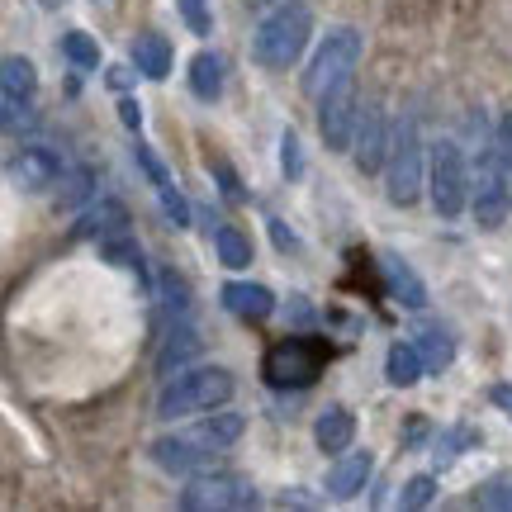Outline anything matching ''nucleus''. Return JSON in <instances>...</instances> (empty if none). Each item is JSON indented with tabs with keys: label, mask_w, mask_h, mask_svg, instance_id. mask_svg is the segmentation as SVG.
I'll list each match as a JSON object with an SVG mask.
<instances>
[{
	"label": "nucleus",
	"mask_w": 512,
	"mask_h": 512,
	"mask_svg": "<svg viewBox=\"0 0 512 512\" xmlns=\"http://www.w3.org/2000/svg\"><path fill=\"white\" fill-rule=\"evenodd\" d=\"M200 356V332L190 328V323H171V332L162 337V347H157V375H176L185 370V361H195Z\"/></svg>",
	"instance_id": "nucleus-17"
},
{
	"label": "nucleus",
	"mask_w": 512,
	"mask_h": 512,
	"mask_svg": "<svg viewBox=\"0 0 512 512\" xmlns=\"http://www.w3.org/2000/svg\"><path fill=\"white\" fill-rule=\"evenodd\" d=\"M351 441H356V413H351L347 403L318 408V418H313V446L323 456H342V451H351Z\"/></svg>",
	"instance_id": "nucleus-13"
},
{
	"label": "nucleus",
	"mask_w": 512,
	"mask_h": 512,
	"mask_svg": "<svg viewBox=\"0 0 512 512\" xmlns=\"http://www.w3.org/2000/svg\"><path fill=\"white\" fill-rule=\"evenodd\" d=\"M389 138H394V133H384V110L380 105H366L361 119H356V138H351V152H356V171H361V176L384 171V162H389Z\"/></svg>",
	"instance_id": "nucleus-12"
},
{
	"label": "nucleus",
	"mask_w": 512,
	"mask_h": 512,
	"mask_svg": "<svg viewBox=\"0 0 512 512\" xmlns=\"http://www.w3.org/2000/svg\"><path fill=\"white\" fill-rule=\"evenodd\" d=\"M209 238H214V256H219L228 271H247V266H252V238H247L242 228H233V223H219Z\"/></svg>",
	"instance_id": "nucleus-25"
},
{
	"label": "nucleus",
	"mask_w": 512,
	"mask_h": 512,
	"mask_svg": "<svg viewBox=\"0 0 512 512\" xmlns=\"http://www.w3.org/2000/svg\"><path fill=\"white\" fill-rule=\"evenodd\" d=\"M185 512H228V508H256L261 494H256L252 479L233 475V470H204V475H190V484L176 498Z\"/></svg>",
	"instance_id": "nucleus-7"
},
{
	"label": "nucleus",
	"mask_w": 512,
	"mask_h": 512,
	"mask_svg": "<svg viewBox=\"0 0 512 512\" xmlns=\"http://www.w3.org/2000/svg\"><path fill=\"white\" fill-rule=\"evenodd\" d=\"M62 57L72 67H81V72H95L100 67V43L86 29H72V34H62Z\"/></svg>",
	"instance_id": "nucleus-30"
},
{
	"label": "nucleus",
	"mask_w": 512,
	"mask_h": 512,
	"mask_svg": "<svg viewBox=\"0 0 512 512\" xmlns=\"http://www.w3.org/2000/svg\"><path fill=\"white\" fill-rule=\"evenodd\" d=\"M190 91H195V100H204V105H214L223 95V57L219 53H195L190 57Z\"/></svg>",
	"instance_id": "nucleus-23"
},
{
	"label": "nucleus",
	"mask_w": 512,
	"mask_h": 512,
	"mask_svg": "<svg viewBox=\"0 0 512 512\" xmlns=\"http://www.w3.org/2000/svg\"><path fill=\"white\" fill-rule=\"evenodd\" d=\"M152 294L162 299V313L171 318V323L190 313V280H185L181 271H171V266H162V271H157V285H152Z\"/></svg>",
	"instance_id": "nucleus-26"
},
{
	"label": "nucleus",
	"mask_w": 512,
	"mask_h": 512,
	"mask_svg": "<svg viewBox=\"0 0 512 512\" xmlns=\"http://www.w3.org/2000/svg\"><path fill=\"white\" fill-rule=\"evenodd\" d=\"M356 62H361V34L356 29H332L323 43H318V53H313L309 72H304V91L318 100L323 91H332L337 81H347V76H356Z\"/></svg>",
	"instance_id": "nucleus-8"
},
{
	"label": "nucleus",
	"mask_w": 512,
	"mask_h": 512,
	"mask_svg": "<svg viewBox=\"0 0 512 512\" xmlns=\"http://www.w3.org/2000/svg\"><path fill=\"white\" fill-rule=\"evenodd\" d=\"M470 171H465V152H460L456 138H437L427 147V195H432V209L437 219H460L465 204H470Z\"/></svg>",
	"instance_id": "nucleus-5"
},
{
	"label": "nucleus",
	"mask_w": 512,
	"mask_h": 512,
	"mask_svg": "<svg viewBox=\"0 0 512 512\" xmlns=\"http://www.w3.org/2000/svg\"><path fill=\"white\" fill-rule=\"evenodd\" d=\"M119 119H124L128 133H138V128H143V105H138L133 95H124V100H119Z\"/></svg>",
	"instance_id": "nucleus-39"
},
{
	"label": "nucleus",
	"mask_w": 512,
	"mask_h": 512,
	"mask_svg": "<svg viewBox=\"0 0 512 512\" xmlns=\"http://www.w3.org/2000/svg\"><path fill=\"white\" fill-rule=\"evenodd\" d=\"M0 86H5V100H29L34 105V91H38V72L29 57L10 53L5 57V72H0Z\"/></svg>",
	"instance_id": "nucleus-27"
},
{
	"label": "nucleus",
	"mask_w": 512,
	"mask_h": 512,
	"mask_svg": "<svg viewBox=\"0 0 512 512\" xmlns=\"http://www.w3.org/2000/svg\"><path fill=\"white\" fill-rule=\"evenodd\" d=\"M313 38V10L304 0H280L271 15L256 24L252 34V62L266 72H290L294 62L304 57Z\"/></svg>",
	"instance_id": "nucleus-1"
},
{
	"label": "nucleus",
	"mask_w": 512,
	"mask_h": 512,
	"mask_svg": "<svg viewBox=\"0 0 512 512\" xmlns=\"http://www.w3.org/2000/svg\"><path fill=\"white\" fill-rule=\"evenodd\" d=\"M10 181H15V190H24V195H43V190H53L62 176H67V166H62V157H57L53 147L43 143H24L15 147V157H10Z\"/></svg>",
	"instance_id": "nucleus-10"
},
{
	"label": "nucleus",
	"mask_w": 512,
	"mask_h": 512,
	"mask_svg": "<svg viewBox=\"0 0 512 512\" xmlns=\"http://www.w3.org/2000/svg\"><path fill=\"white\" fill-rule=\"evenodd\" d=\"M332 361V347L323 337H304V332H294V337H280L266 356H261V375L271 389H309L323 366Z\"/></svg>",
	"instance_id": "nucleus-4"
},
{
	"label": "nucleus",
	"mask_w": 512,
	"mask_h": 512,
	"mask_svg": "<svg viewBox=\"0 0 512 512\" xmlns=\"http://www.w3.org/2000/svg\"><path fill=\"white\" fill-rule=\"evenodd\" d=\"M422 133H418V114H399V128L389 138V162H384V195L394 209H413L427 185V157H422Z\"/></svg>",
	"instance_id": "nucleus-3"
},
{
	"label": "nucleus",
	"mask_w": 512,
	"mask_h": 512,
	"mask_svg": "<svg viewBox=\"0 0 512 512\" xmlns=\"http://www.w3.org/2000/svg\"><path fill=\"white\" fill-rule=\"evenodd\" d=\"M133 67H138L147 81H166V76H171V38L138 34L133 38Z\"/></svg>",
	"instance_id": "nucleus-20"
},
{
	"label": "nucleus",
	"mask_w": 512,
	"mask_h": 512,
	"mask_svg": "<svg viewBox=\"0 0 512 512\" xmlns=\"http://www.w3.org/2000/svg\"><path fill=\"white\" fill-rule=\"evenodd\" d=\"M375 475V456L370 451H342L337 465L328 470V498H356Z\"/></svg>",
	"instance_id": "nucleus-16"
},
{
	"label": "nucleus",
	"mask_w": 512,
	"mask_h": 512,
	"mask_svg": "<svg viewBox=\"0 0 512 512\" xmlns=\"http://www.w3.org/2000/svg\"><path fill=\"white\" fill-rule=\"evenodd\" d=\"M204 166H209V176H214V185H219V195L228 204H247L252 200V195H247V185H242V176H238V166L228 162V157H219V152H209V157H204Z\"/></svg>",
	"instance_id": "nucleus-28"
},
{
	"label": "nucleus",
	"mask_w": 512,
	"mask_h": 512,
	"mask_svg": "<svg viewBox=\"0 0 512 512\" xmlns=\"http://www.w3.org/2000/svg\"><path fill=\"white\" fill-rule=\"evenodd\" d=\"M157 200H162V214H166L171 228H190V223H195V209H190V200L176 190V181L162 185V190H157Z\"/></svg>",
	"instance_id": "nucleus-31"
},
{
	"label": "nucleus",
	"mask_w": 512,
	"mask_h": 512,
	"mask_svg": "<svg viewBox=\"0 0 512 512\" xmlns=\"http://www.w3.org/2000/svg\"><path fill=\"white\" fill-rule=\"evenodd\" d=\"M351 86H356V76H347V81H337L332 91L318 95V133H323V143H328V152H347L351 138H356V95H351Z\"/></svg>",
	"instance_id": "nucleus-9"
},
{
	"label": "nucleus",
	"mask_w": 512,
	"mask_h": 512,
	"mask_svg": "<svg viewBox=\"0 0 512 512\" xmlns=\"http://www.w3.org/2000/svg\"><path fill=\"white\" fill-rule=\"evenodd\" d=\"M489 403H494V408L503 413V418H512V380L494 384V389H489Z\"/></svg>",
	"instance_id": "nucleus-40"
},
{
	"label": "nucleus",
	"mask_w": 512,
	"mask_h": 512,
	"mask_svg": "<svg viewBox=\"0 0 512 512\" xmlns=\"http://www.w3.org/2000/svg\"><path fill=\"white\" fill-rule=\"evenodd\" d=\"M219 299H223V309L247 318V323H266V318L280 309V299H275L266 285H256V280H228L219 290Z\"/></svg>",
	"instance_id": "nucleus-15"
},
{
	"label": "nucleus",
	"mask_w": 512,
	"mask_h": 512,
	"mask_svg": "<svg viewBox=\"0 0 512 512\" xmlns=\"http://www.w3.org/2000/svg\"><path fill=\"white\" fill-rule=\"evenodd\" d=\"M380 271H384V294L394 299V304H403V309H427V285H422V275L403 261L399 252H384L380 256Z\"/></svg>",
	"instance_id": "nucleus-14"
},
{
	"label": "nucleus",
	"mask_w": 512,
	"mask_h": 512,
	"mask_svg": "<svg viewBox=\"0 0 512 512\" xmlns=\"http://www.w3.org/2000/svg\"><path fill=\"white\" fill-rule=\"evenodd\" d=\"M95 247H100V261H110V266H124V271H133V275H138V280L147 285L143 247H138V238H133V228H124V233H110V238H100Z\"/></svg>",
	"instance_id": "nucleus-22"
},
{
	"label": "nucleus",
	"mask_w": 512,
	"mask_h": 512,
	"mask_svg": "<svg viewBox=\"0 0 512 512\" xmlns=\"http://www.w3.org/2000/svg\"><path fill=\"white\" fill-rule=\"evenodd\" d=\"M470 209H475V223L484 233L503 228L512 214V185L503 171V157H498V133L479 143V176L470 185Z\"/></svg>",
	"instance_id": "nucleus-6"
},
{
	"label": "nucleus",
	"mask_w": 512,
	"mask_h": 512,
	"mask_svg": "<svg viewBox=\"0 0 512 512\" xmlns=\"http://www.w3.org/2000/svg\"><path fill=\"white\" fill-rule=\"evenodd\" d=\"M479 503H484V508H512V484L508 479H489L484 494H479Z\"/></svg>",
	"instance_id": "nucleus-37"
},
{
	"label": "nucleus",
	"mask_w": 512,
	"mask_h": 512,
	"mask_svg": "<svg viewBox=\"0 0 512 512\" xmlns=\"http://www.w3.org/2000/svg\"><path fill=\"white\" fill-rule=\"evenodd\" d=\"M498 157H503V171H508V185H512V110L498 119Z\"/></svg>",
	"instance_id": "nucleus-38"
},
{
	"label": "nucleus",
	"mask_w": 512,
	"mask_h": 512,
	"mask_svg": "<svg viewBox=\"0 0 512 512\" xmlns=\"http://www.w3.org/2000/svg\"><path fill=\"white\" fill-rule=\"evenodd\" d=\"M233 394H238L233 370H223V366L176 370V375L162 384V394H157V418L176 422V418H195V413H214V408H223Z\"/></svg>",
	"instance_id": "nucleus-2"
},
{
	"label": "nucleus",
	"mask_w": 512,
	"mask_h": 512,
	"mask_svg": "<svg viewBox=\"0 0 512 512\" xmlns=\"http://www.w3.org/2000/svg\"><path fill=\"white\" fill-rule=\"evenodd\" d=\"M133 162H138V171H143V176H147L152 185H157V190H162V185H171V176H166V166L157 162V152H152V147H147L143 138L133 143Z\"/></svg>",
	"instance_id": "nucleus-35"
},
{
	"label": "nucleus",
	"mask_w": 512,
	"mask_h": 512,
	"mask_svg": "<svg viewBox=\"0 0 512 512\" xmlns=\"http://www.w3.org/2000/svg\"><path fill=\"white\" fill-rule=\"evenodd\" d=\"M266 223H271V238H275V247H280V252H299V238H294L285 223H280V219H266Z\"/></svg>",
	"instance_id": "nucleus-41"
},
{
	"label": "nucleus",
	"mask_w": 512,
	"mask_h": 512,
	"mask_svg": "<svg viewBox=\"0 0 512 512\" xmlns=\"http://www.w3.org/2000/svg\"><path fill=\"white\" fill-rule=\"evenodd\" d=\"M432 498H437V475H413V479H403L399 508H427Z\"/></svg>",
	"instance_id": "nucleus-33"
},
{
	"label": "nucleus",
	"mask_w": 512,
	"mask_h": 512,
	"mask_svg": "<svg viewBox=\"0 0 512 512\" xmlns=\"http://www.w3.org/2000/svg\"><path fill=\"white\" fill-rule=\"evenodd\" d=\"M62 185H67V190H57V209H76L81 200H91L95 176L86 171V166H76L72 176H62Z\"/></svg>",
	"instance_id": "nucleus-32"
},
{
	"label": "nucleus",
	"mask_w": 512,
	"mask_h": 512,
	"mask_svg": "<svg viewBox=\"0 0 512 512\" xmlns=\"http://www.w3.org/2000/svg\"><path fill=\"white\" fill-rule=\"evenodd\" d=\"M422 375H427V361H422L418 342H394L389 356H384V380L394 384V389H413Z\"/></svg>",
	"instance_id": "nucleus-19"
},
{
	"label": "nucleus",
	"mask_w": 512,
	"mask_h": 512,
	"mask_svg": "<svg viewBox=\"0 0 512 512\" xmlns=\"http://www.w3.org/2000/svg\"><path fill=\"white\" fill-rule=\"evenodd\" d=\"M128 204L124 200H100L95 204V209H86V214H81V223H76L72 228V238H110V233H124L128 228Z\"/></svg>",
	"instance_id": "nucleus-18"
},
{
	"label": "nucleus",
	"mask_w": 512,
	"mask_h": 512,
	"mask_svg": "<svg viewBox=\"0 0 512 512\" xmlns=\"http://www.w3.org/2000/svg\"><path fill=\"white\" fill-rule=\"evenodd\" d=\"M413 342H418L427 370H446L451 361H456V332L446 328V323H418Z\"/></svg>",
	"instance_id": "nucleus-21"
},
{
	"label": "nucleus",
	"mask_w": 512,
	"mask_h": 512,
	"mask_svg": "<svg viewBox=\"0 0 512 512\" xmlns=\"http://www.w3.org/2000/svg\"><path fill=\"white\" fill-rule=\"evenodd\" d=\"M152 465H162L166 475H204V470H214L219 465V451L209 446V441H200L195 432L190 437H157L152 441Z\"/></svg>",
	"instance_id": "nucleus-11"
},
{
	"label": "nucleus",
	"mask_w": 512,
	"mask_h": 512,
	"mask_svg": "<svg viewBox=\"0 0 512 512\" xmlns=\"http://www.w3.org/2000/svg\"><path fill=\"white\" fill-rule=\"evenodd\" d=\"M479 446V432L475 427H441V437H437V470H446V465H456L465 451H475Z\"/></svg>",
	"instance_id": "nucleus-29"
},
{
	"label": "nucleus",
	"mask_w": 512,
	"mask_h": 512,
	"mask_svg": "<svg viewBox=\"0 0 512 512\" xmlns=\"http://www.w3.org/2000/svg\"><path fill=\"white\" fill-rule=\"evenodd\" d=\"M280 171H285V181H299V176H304V147H299V133H294V128L280 133Z\"/></svg>",
	"instance_id": "nucleus-34"
},
{
	"label": "nucleus",
	"mask_w": 512,
	"mask_h": 512,
	"mask_svg": "<svg viewBox=\"0 0 512 512\" xmlns=\"http://www.w3.org/2000/svg\"><path fill=\"white\" fill-rule=\"evenodd\" d=\"M181 15H185V24H190V34L195 38L214 34V15H209V5H204V0H181Z\"/></svg>",
	"instance_id": "nucleus-36"
},
{
	"label": "nucleus",
	"mask_w": 512,
	"mask_h": 512,
	"mask_svg": "<svg viewBox=\"0 0 512 512\" xmlns=\"http://www.w3.org/2000/svg\"><path fill=\"white\" fill-rule=\"evenodd\" d=\"M242 432H247V418H242V413H219V408H214V413H204L200 427H195V437L209 441L214 451H228V446H238Z\"/></svg>",
	"instance_id": "nucleus-24"
}]
</instances>
